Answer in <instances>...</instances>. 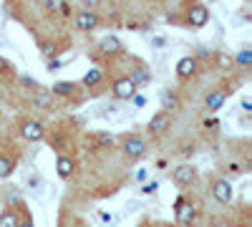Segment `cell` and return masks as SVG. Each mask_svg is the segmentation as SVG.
Returning a JSON list of instances; mask_svg holds the SVG:
<instances>
[{"instance_id": "obj_1", "label": "cell", "mask_w": 252, "mask_h": 227, "mask_svg": "<svg viewBox=\"0 0 252 227\" xmlns=\"http://www.w3.org/2000/svg\"><path fill=\"white\" fill-rule=\"evenodd\" d=\"M194 217H197V207L192 202H187L184 197H179L177 199V222L179 225H189Z\"/></svg>"}, {"instance_id": "obj_2", "label": "cell", "mask_w": 252, "mask_h": 227, "mask_svg": "<svg viewBox=\"0 0 252 227\" xmlns=\"http://www.w3.org/2000/svg\"><path fill=\"white\" fill-rule=\"evenodd\" d=\"M212 197H215L220 204L232 202V184H229L227 179H217V182L212 184Z\"/></svg>"}, {"instance_id": "obj_3", "label": "cell", "mask_w": 252, "mask_h": 227, "mask_svg": "<svg viewBox=\"0 0 252 227\" xmlns=\"http://www.w3.org/2000/svg\"><path fill=\"white\" fill-rule=\"evenodd\" d=\"M134 94H136V84H134L129 76L119 78L116 84H114V96H116V98H131Z\"/></svg>"}, {"instance_id": "obj_4", "label": "cell", "mask_w": 252, "mask_h": 227, "mask_svg": "<svg viewBox=\"0 0 252 227\" xmlns=\"http://www.w3.org/2000/svg\"><path fill=\"white\" fill-rule=\"evenodd\" d=\"M20 134H23L28 141H40V139H43V127H40L38 121H23Z\"/></svg>"}, {"instance_id": "obj_5", "label": "cell", "mask_w": 252, "mask_h": 227, "mask_svg": "<svg viewBox=\"0 0 252 227\" xmlns=\"http://www.w3.org/2000/svg\"><path fill=\"white\" fill-rule=\"evenodd\" d=\"M174 182L177 184H182V187H187V184H192V179H194V169H192V164H179V167L174 169Z\"/></svg>"}, {"instance_id": "obj_6", "label": "cell", "mask_w": 252, "mask_h": 227, "mask_svg": "<svg viewBox=\"0 0 252 227\" xmlns=\"http://www.w3.org/2000/svg\"><path fill=\"white\" fill-rule=\"evenodd\" d=\"M189 23L192 26H197V28H202V26H207V20H209V13H207V8L204 5H192V10H189Z\"/></svg>"}, {"instance_id": "obj_7", "label": "cell", "mask_w": 252, "mask_h": 227, "mask_svg": "<svg viewBox=\"0 0 252 227\" xmlns=\"http://www.w3.org/2000/svg\"><path fill=\"white\" fill-rule=\"evenodd\" d=\"M96 26H98V18H96L94 13L86 10V13H78V15H76V28H78V31H94Z\"/></svg>"}, {"instance_id": "obj_8", "label": "cell", "mask_w": 252, "mask_h": 227, "mask_svg": "<svg viewBox=\"0 0 252 227\" xmlns=\"http://www.w3.org/2000/svg\"><path fill=\"white\" fill-rule=\"evenodd\" d=\"M144 149H146V144L141 141V139H126V144H124V152H126V157H131V159H136V157H141L144 154Z\"/></svg>"}, {"instance_id": "obj_9", "label": "cell", "mask_w": 252, "mask_h": 227, "mask_svg": "<svg viewBox=\"0 0 252 227\" xmlns=\"http://www.w3.org/2000/svg\"><path fill=\"white\" fill-rule=\"evenodd\" d=\"M224 98H227V91L217 89V91H212V94H207V98H204V104H207V109H209V111H217V109H222V104H224Z\"/></svg>"}, {"instance_id": "obj_10", "label": "cell", "mask_w": 252, "mask_h": 227, "mask_svg": "<svg viewBox=\"0 0 252 227\" xmlns=\"http://www.w3.org/2000/svg\"><path fill=\"white\" fill-rule=\"evenodd\" d=\"M194 71H197V61L189 58V56H184L179 64H177V76H179V78H189Z\"/></svg>"}, {"instance_id": "obj_11", "label": "cell", "mask_w": 252, "mask_h": 227, "mask_svg": "<svg viewBox=\"0 0 252 227\" xmlns=\"http://www.w3.org/2000/svg\"><path fill=\"white\" fill-rule=\"evenodd\" d=\"M166 127H169V114H166V111H159V114L149 121V134H161Z\"/></svg>"}, {"instance_id": "obj_12", "label": "cell", "mask_w": 252, "mask_h": 227, "mask_svg": "<svg viewBox=\"0 0 252 227\" xmlns=\"http://www.w3.org/2000/svg\"><path fill=\"white\" fill-rule=\"evenodd\" d=\"M98 48L106 53V56H114V53H119L121 51V40L116 38V35H109V38H103L101 43H98Z\"/></svg>"}, {"instance_id": "obj_13", "label": "cell", "mask_w": 252, "mask_h": 227, "mask_svg": "<svg viewBox=\"0 0 252 227\" xmlns=\"http://www.w3.org/2000/svg\"><path fill=\"white\" fill-rule=\"evenodd\" d=\"M56 169H58V174L66 179V177H71V172H73V159H68V157H58V162H56Z\"/></svg>"}, {"instance_id": "obj_14", "label": "cell", "mask_w": 252, "mask_h": 227, "mask_svg": "<svg viewBox=\"0 0 252 227\" xmlns=\"http://www.w3.org/2000/svg\"><path fill=\"white\" fill-rule=\"evenodd\" d=\"M15 169V162L10 157H0V177H10Z\"/></svg>"}, {"instance_id": "obj_15", "label": "cell", "mask_w": 252, "mask_h": 227, "mask_svg": "<svg viewBox=\"0 0 252 227\" xmlns=\"http://www.w3.org/2000/svg\"><path fill=\"white\" fill-rule=\"evenodd\" d=\"M53 94H58V96H71V94H73V84H71V81H58V84L53 86Z\"/></svg>"}, {"instance_id": "obj_16", "label": "cell", "mask_w": 252, "mask_h": 227, "mask_svg": "<svg viewBox=\"0 0 252 227\" xmlns=\"http://www.w3.org/2000/svg\"><path fill=\"white\" fill-rule=\"evenodd\" d=\"M33 104L40 106V109H48V106H51V94H48V91H38V94L33 96Z\"/></svg>"}, {"instance_id": "obj_17", "label": "cell", "mask_w": 252, "mask_h": 227, "mask_svg": "<svg viewBox=\"0 0 252 227\" xmlns=\"http://www.w3.org/2000/svg\"><path fill=\"white\" fill-rule=\"evenodd\" d=\"M98 81H101V71L98 68H94V71H89L86 76H83V84H86V86H96Z\"/></svg>"}, {"instance_id": "obj_18", "label": "cell", "mask_w": 252, "mask_h": 227, "mask_svg": "<svg viewBox=\"0 0 252 227\" xmlns=\"http://www.w3.org/2000/svg\"><path fill=\"white\" fill-rule=\"evenodd\" d=\"M18 225V215L15 212H5L3 217H0V227H15Z\"/></svg>"}, {"instance_id": "obj_19", "label": "cell", "mask_w": 252, "mask_h": 227, "mask_svg": "<svg viewBox=\"0 0 252 227\" xmlns=\"http://www.w3.org/2000/svg\"><path fill=\"white\" fill-rule=\"evenodd\" d=\"M129 78L134 81L136 86H146V84H149V76H146V71H136V73H131Z\"/></svg>"}, {"instance_id": "obj_20", "label": "cell", "mask_w": 252, "mask_h": 227, "mask_svg": "<svg viewBox=\"0 0 252 227\" xmlns=\"http://www.w3.org/2000/svg\"><path fill=\"white\" fill-rule=\"evenodd\" d=\"M161 106L164 109H174L177 106V96L174 94H161Z\"/></svg>"}, {"instance_id": "obj_21", "label": "cell", "mask_w": 252, "mask_h": 227, "mask_svg": "<svg viewBox=\"0 0 252 227\" xmlns=\"http://www.w3.org/2000/svg\"><path fill=\"white\" fill-rule=\"evenodd\" d=\"M237 64H240V66H250V64H252V53H250V51L237 53Z\"/></svg>"}, {"instance_id": "obj_22", "label": "cell", "mask_w": 252, "mask_h": 227, "mask_svg": "<svg viewBox=\"0 0 252 227\" xmlns=\"http://www.w3.org/2000/svg\"><path fill=\"white\" fill-rule=\"evenodd\" d=\"M63 3H66V0H46V8L48 10H61Z\"/></svg>"}, {"instance_id": "obj_23", "label": "cell", "mask_w": 252, "mask_h": 227, "mask_svg": "<svg viewBox=\"0 0 252 227\" xmlns=\"http://www.w3.org/2000/svg\"><path fill=\"white\" fill-rule=\"evenodd\" d=\"M217 61H220V66H224V68H229V66H232V58H229V56H224V53H220V56H217Z\"/></svg>"}, {"instance_id": "obj_24", "label": "cell", "mask_w": 252, "mask_h": 227, "mask_svg": "<svg viewBox=\"0 0 252 227\" xmlns=\"http://www.w3.org/2000/svg\"><path fill=\"white\" fill-rule=\"evenodd\" d=\"M152 43H154V48H164V46H166V38H161V35H157V38L152 40Z\"/></svg>"}, {"instance_id": "obj_25", "label": "cell", "mask_w": 252, "mask_h": 227, "mask_svg": "<svg viewBox=\"0 0 252 227\" xmlns=\"http://www.w3.org/2000/svg\"><path fill=\"white\" fill-rule=\"evenodd\" d=\"M131 98H134V106H136V109H141V106L146 104V98H144V96H136V94H134Z\"/></svg>"}, {"instance_id": "obj_26", "label": "cell", "mask_w": 252, "mask_h": 227, "mask_svg": "<svg viewBox=\"0 0 252 227\" xmlns=\"http://www.w3.org/2000/svg\"><path fill=\"white\" fill-rule=\"evenodd\" d=\"M144 192H146V195L157 192V182H149V184H144Z\"/></svg>"}, {"instance_id": "obj_27", "label": "cell", "mask_w": 252, "mask_h": 227, "mask_svg": "<svg viewBox=\"0 0 252 227\" xmlns=\"http://www.w3.org/2000/svg\"><path fill=\"white\" fill-rule=\"evenodd\" d=\"M217 124H220L217 119H207V121H204V127H207V129H217Z\"/></svg>"}, {"instance_id": "obj_28", "label": "cell", "mask_w": 252, "mask_h": 227, "mask_svg": "<svg viewBox=\"0 0 252 227\" xmlns=\"http://www.w3.org/2000/svg\"><path fill=\"white\" fill-rule=\"evenodd\" d=\"M81 3H83V5H86V8H96V5L101 3V0H81Z\"/></svg>"}, {"instance_id": "obj_29", "label": "cell", "mask_w": 252, "mask_h": 227, "mask_svg": "<svg viewBox=\"0 0 252 227\" xmlns=\"http://www.w3.org/2000/svg\"><path fill=\"white\" fill-rule=\"evenodd\" d=\"M63 64H61V61H51V64H48V71H58Z\"/></svg>"}, {"instance_id": "obj_30", "label": "cell", "mask_w": 252, "mask_h": 227, "mask_svg": "<svg viewBox=\"0 0 252 227\" xmlns=\"http://www.w3.org/2000/svg\"><path fill=\"white\" fill-rule=\"evenodd\" d=\"M242 109H245V111L252 109V101H250V98H242Z\"/></svg>"}]
</instances>
